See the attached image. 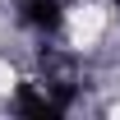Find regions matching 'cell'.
<instances>
[{"mask_svg":"<svg viewBox=\"0 0 120 120\" xmlns=\"http://www.w3.org/2000/svg\"><path fill=\"white\" fill-rule=\"evenodd\" d=\"M19 19L37 32H56L65 19V0H19Z\"/></svg>","mask_w":120,"mask_h":120,"instance_id":"6da1fadb","label":"cell"},{"mask_svg":"<svg viewBox=\"0 0 120 120\" xmlns=\"http://www.w3.org/2000/svg\"><path fill=\"white\" fill-rule=\"evenodd\" d=\"M116 5H120V0H116Z\"/></svg>","mask_w":120,"mask_h":120,"instance_id":"7a4b0ae2","label":"cell"}]
</instances>
